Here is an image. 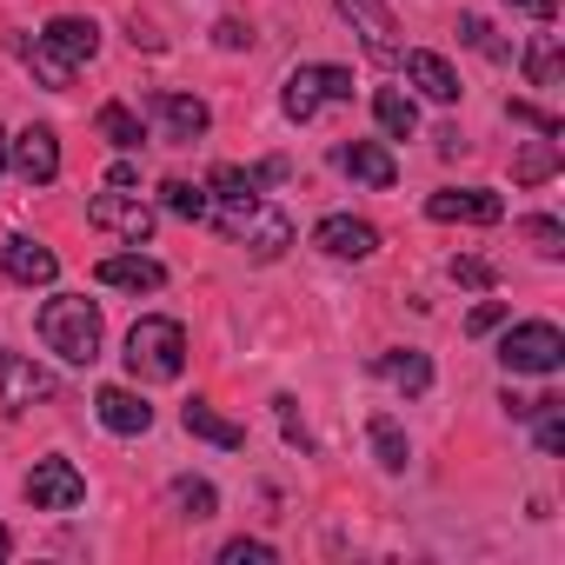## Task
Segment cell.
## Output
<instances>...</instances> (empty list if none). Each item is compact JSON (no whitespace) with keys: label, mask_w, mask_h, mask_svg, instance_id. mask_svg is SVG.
<instances>
[{"label":"cell","mask_w":565,"mask_h":565,"mask_svg":"<svg viewBox=\"0 0 565 565\" xmlns=\"http://www.w3.org/2000/svg\"><path fill=\"white\" fill-rule=\"evenodd\" d=\"M492 279H499V273H492L486 259H472V253H466V259H452V287H472V294H486Z\"/></svg>","instance_id":"e575fe53"},{"label":"cell","mask_w":565,"mask_h":565,"mask_svg":"<svg viewBox=\"0 0 565 565\" xmlns=\"http://www.w3.org/2000/svg\"><path fill=\"white\" fill-rule=\"evenodd\" d=\"M499 366H505V373L552 380V373L565 366V333H558L552 320H519V327H505V340H499Z\"/></svg>","instance_id":"5b68a950"},{"label":"cell","mask_w":565,"mask_h":565,"mask_svg":"<svg viewBox=\"0 0 565 565\" xmlns=\"http://www.w3.org/2000/svg\"><path fill=\"white\" fill-rule=\"evenodd\" d=\"M14 54L28 61V74H34L47 94H67V87H74V67H67L54 47H41V34H34V41H14Z\"/></svg>","instance_id":"603a6c76"},{"label":"cell","mask_w":565,"mask_h":565,"mask_svg":"<svg viewBox=\"0 0 565 565\" xmlns=\"http://www.w3.org/2000/svg\"><path fill=\"white\" fill-rule=\"evenodd\" d=\"M94 279H100V287H114V294H160L167 287V266L147 259V253H107L94 266Z\"/></svg>","instance_id":"5bb4252c"},{"label":"cell","mask_w":565,"mask_h":565,"mask_svg":"<svg viewBox=\"0 0 565 565\" xmlns=\"http://www.w3.org/2000/svg\"><path fill=\"white\" fill-rule=\"evenodd\" d=\"M0 173H8V134H0Z\"/></svg>","instance_id":"b9f144b4"},{"label":"cell","mask_w":565,"mask_h":565,"mask_svg":"<svg viewBox=\"0 0 565 565\" xmlns=\"http://www.w3.org/2000/svg\"><path fill=\"white\" fill-rule=\"evenodd\" d=\"M160 206H167L173 220H206V213H213V200H206L193 180H167V186H160Z\"/></svg>","instance_id":"83f0119b"},{"label":"cell","mask_w":565,"mask_h":565,"mask_svg":"<svg viewBox=\"0 0 565 565\" xmlns=\"http://www.w3.org/2000/svg\"><path fill=\"white\" fill-rule=\"evenodd\" d=\"M0 273H8L14 287H54V279H61V253L28 239V233H14L8 246H0Z\"/></svg>","instance_id":"7c38bea8"},{"label":"cell","mask_w":565,"mask_h":565,"mask_svg":"<svg viewBox=\"0 0 565 565\" xmlns=\"http://www.w3.org/2000/svg\"><path fill=\"white\" fill-rule=\"evenodd\" d=\"M333 100H353V67H333V61H307L287 74V87H279V107H287V120H313L320 107Z\"/></svg>","instance_id":"277c9868"},{"label":"cell","mask_w":565,"mask_h":565,"mask_svg":"<svg viewBox=\"0 0 565 565\" xmlns=\"http://www.w3.org/2000/svg\"><path fill=\"white\" fill-rule=\"evenodd\" d=\"M366 446H373V459H380L386 472H406V459H413L406 426H399L393 413H373V419H366Z\"/></svg>","instance_id":"7402d4cb"},{"label":"cell","mask_w":565,"mask_h":565,"mask_svg":"<svg viewBox=\"0 0 565 565\" xmlns=\"http://www.w3.org/2000/svg\"><path fill=\"white\" fill-rule=\"evenodd\" d=\"M519 233H525V239H532L545 259H558V253H565V226H558L552 213H532V220H519Z\"/></svg>","instance_id":"4dcf8cb0"},{"label":"cell","mask_w":565,"mask_h":565,"mask_svg":"<svg viewBox=\"0 0 565 565\" xmlns=\"http://www.w3.org/2000/svg\"><path fill=\"white\" fill-rule=\"evenodd\" d=\"M147 114L160 120V134L167 140H200L206 127H213V114H206V100H193V94H147Z\"/></svg>","instance_id":"9a60e30c"},{"label":"cell","mask_w":565,"mask_h":565,"mask_svg":"<svg viewBox=\"0 0 565 565\" xmlns=\"http://www.w3.org/2000/svg\"><path fill=\"white\" fill-rule=\"evenodd\" d=\"M41 47H54L67 67H81V61L100 54V21H87V14H54V21L41 28Z\"/></svg>","instance_id":"e0dca14e"},{"label":"cell","mask_w":565,"mask_h":565,"mask_svg":"<svg viewBox=\"0 0 565 565\" xmlns=\"http://www.w3.org/2000/svg\"><path fill=\"white\" fill-rule=\"evenodd\" d=\"M492 327H505V307H499V300H486V307H472V313H466V333H472V340H479V333H492Z\"/></svg>","instance_id":"8d00e7d4"},{"label":"cell","mask_w":565,"mask_h":565,"mask_svg":"<svg viewBox=\"0 0 565 565\" xmlns=\"http://www.w3.org/2000/svg\"><path fill=\"white\" fill-rule=\"evenodd\" d=\"M233 246H246L253 259H279V253H287L294 246V220L287 213H279L273 200H259V193H239V200H220L213 213H206Z\"/></svg>","instance_id":"6da1fadb"},{"label":"cell","mask_w":565,"mask_h":565,"mask_svg":"<svg viewBox=\"0 0 565 565\" xmlns=\"http://www.w3.org/2000/svg\"><path fill=\"white\" fill-rule=\"evenodd\" d=\"M220 558H226V565H273L279 552H273L266 539H226V545H220Z\"/></svg>","instance_id":"836d02e7"},{"label":"cell","mask_w":565,"mask_h":565,"mask_svg":"<svg viewBox=\"0 0 565 565\" xmlns=\"http://www.w3.org/2000/svg\"><path fill=\"white\" fill-rule=\"evenodd\" d=\"M333 160H340V173H353V180H360V186H373V193H386V186L399 180V160H393L380 140H347Z\"/></svg>","instance_id":"d6986e66"},{"label":"cell","mask_w":565,"mask_h":565,"mask_svg":"<svg viewBox=\"0 0 565 565\" xmlns=\"http://www.w3.org/2000/svg\"><path fill=\"white\" fill-rule=\"evenodd\" d=\"M399 67H406V81L426 94V100H439V107H452L466 87H459V74H452V61L446 54H433V47H413V54H399Z\"/></svg>","instance_id":"ac0fdd59"},{"label":"cell","mask_w":565,"mask_h":565,"mask_svg":"<svg viewBox=\"0 0 565 565\" xmlns=\"http://www.w3.org/2000/svg\"><path fill=\"white\" fill-rule=\"evenodd\" d=\"M54 399V373L28 353H0V413H28Z\"/></svg>","instance_id":"ba28073f"},{"label":"cell","mask_w":565,"mask_h":565,"mask_svg":"<svg viewBox=\"0 0 565 565\" xmlns=\"http://www.w3.org/2000/svg\"><path fill=\"white\" fill-rule=\"evenodd\" d=\"M552 173H558V140L539 134V140L512 160V180H519V186H539V180H552Z\"/></svg>","instance_id":"484cf974"},{"label":"cell","mask_w":565,"mask_h":565,"mask_svg":"<svg viewBox=\"0 0 565 565\" xmlns=\"http://www.w3.org/2000/svg\"><path fill=\"white\" fill-rule=\"evenodd\" d=\"M81 499H87V479H81L74 459H34V472H28V505L34 512H74Z\"/></svg>","instance_id":"52a82bcc"},{"label":"cell","mask_w":565,"mask_h":565,"mask_svg":"<svg viewBox=\"0 0 565 565\" xmlns=\"http://www.w3.org/2000/svg\"><path fill=\"white\" fill-rule=\"evenodd\" d=\"M273 406H279V426H287V446H300V452H313V433L300 426V413H294V399H287V393H279Z\"/></svg>","instance_id":"d590c367"},{"label":"cell","mask_w":565,"mask_h":565,"mask_svg":"<svg viewBox=\"0 0 565 565\" xmlns=\"http://www.w3.org/2000/svg\"><path fill=\"white\" fill-rule=\"evenodd\" d=\"M505 8H512V14H532L539 28H552V21H558V0H505Z\"/></svg>","instance_id":"74e56055"},{"label":"cell","mask_w":565,"mask_h":565,"mask_svg":"<svg viewBox=\"0 0 565 565\" xmlns=\"http://www.w3.org/2000/svg\"><path fill=\"white\" fill-rule=\"evenodd\" d=\"M373 120L386 127V140H413V134H419V107H413V94H399V87H380V94H373Z\"/></svg>","instance_id":"cb8c5ba5"},{"label":"cell","mask_w":565,"mask_h":565,"mask_svg":"<svg viewBox=\"0 0 565 565\" xmlns=\"http://www.w3.org/2000/svg\"><path fill=\"white\" fill-rule=\"evenodd\" d=\"M220 200H239V193H259L266 180H259V167H213V180H206Z\"/></svg>","instance_id":"f546056e"},{"label":"cell","mask_w":565,"mask_h":565,"mask_svg":"<svg viewBox=\"0 0 565 565\" xmlns=\"http://www.w3.org/2000/svg\"><path fill=\"white\" fill-rule=\"evenodd\" d=\"M426 213L433 220H459V226H499L505 220V200L492 186H446V193L426 200Z\"/></svg>","instance_id":"8fae6325"},{"label":"cell","mask_w":565,"mask_h":565,"mask_svg":"<svg viewBox=\"0 0 565 565\" xmlns=\"http://www.w3.org/2000/svg\"><path fill=\"white\" fill-rule=\"evenodd\" d=\"M127 373H134V380H147V386L180 380V373H186V327H180V320H167V313L134 320V333H127Z\"/></svg>","instance_id":"3957f363"},{"label":"cell","mask_w":565,"mask_h":565,"mask_svg":"<svg viewBox=\"0 0 565 565\" xmlns=\"http://www.w3.org/2000/svg\"><path fill=\"white\" fill-rule=\"evenodd\" d=\"M213 41L233 54V47H253V28H239V21H220V28H213Z\"/></svg>","instance_id":"f35d334b"},{"label":"cell","mask_w":565,"mask_h":565,"mask_svg":"<svg viewBox=\"0 0 565 565\" xmlns=\"http://www.w3.org/2000/svg\"><path fill=\"white\" fill-rule=\"evenodd\" d=\"M313 246L333 253V259H373L380 253V226L373 220H353V213H327L313 226Z\"/></svg>","instance_id":"4fadbf2b"},{"label":"cell","mask_w":565,"mask_h":565,"mask_svg":"<svg viewBox=\"0 0 565 565\" xmlns=\"http://www.w3.org/2000/svg\"><path fill=\"white\" fill-rule=\"evenodd\" d=\"M340 21L360 34V47H366L380 67H399V41H393L399 28H393V14L380 8V0H340Z\"/></svg>","instance_id":"30bf717a"},{"label":"cell","mask_w":565,"mask_h":565,"mask_svg":"<svg viewBox=\"0 0 565 565\" xmlns=\"http://www.w3.org/2000/svg\"><path fill=\"white\" fill-rule=\"evenodd\" d=\"M373 373H380L393 393H406V399H426V393H433V360H426V353H413V347L380 353V360H373Z\"/></svg>","instance_id":"ffe728a7"},{"label":"cell","mask_w":565,"mask_h":565,"mask_svg":"<svg viewBox=\"0 0 565 565\" xmlns=\"http://www.w3.org/2000/svg\"><path fill=\"white\" fill-rule=\"evenodd\" d=\"M134 180H140V167H134V160H120V167L107 173V186H134Z\"/></svg>","instance_id":"ab89813d"},{"label":"cell","mask_w":565,"mask_h":565,"mask_svg":"<svg viewBox=\"0 0 565 565\" xmlns=\"http://www.w3.org/2000/svg\"><path fill=\"white\" fill-rule=\"evenodd\" d=\"M0 558H14V532L8 525H0Z\"/></svg>","instance_id":"60d3db41"},{"label":"cell","mask_w":565,"mask_h":565,"mask_svg":"<svg viewBox=\"0 0 565 565\" xmlns=\"http://www.w3.org/2000/svg\"><path fill=\"white\" fill-rule=\"evenodd\" d=\"M94 413H100V426H107V433H120V439L153 433V406H147L134 386H100V393H94Z\"/></svg>","instance_id":"2e32d148"},{"label":"cell","mask_w":565,"mask_h":565,"mask_svg":"<svg viewBox=\"0 0 565 565\" xmlns=\"http://www.w3.org/2000/svg\"><path fill=\"white\" fill-rule=\"evenodd\" d=\"M87 226H100V233H114V239H127V246H147V239H153V206L134 200L127 186H114V193H94V200H87Z\"/></svg>","instance_id":"8992f818"},{"label":"cell","mask_w":565,"mask_h":565,"mask_svg":"<svg viewBox=\"0 0 565 565\" xmlns=\"http://www.w3.org/2000/svg\"><path fill=\"white\" fill-rule=\"evenodd\" d=\"M41 347L61 353L67 366H94L100 360V307L87 294H54L41 307Z\"/></svg>","instance_id":"7a4b0ae2"},{"label":"cell","mask_w":565,"mask_h":565,"mask_svg":"<svg viewBox=\"0 0 565 565\" xmlns=\"http://www.w3.org/2000/svg\"><path fill=\"white\" fill-rule=\"evenodd\" d=\"M525 81L532 87H558V34H539L525 47Z\"/></svg>","instance_id":"f1b7e54d"},{"label":"cell","mask_w":565,"mask_h":565,"mask_svg":"<svg viewBox=\"0 0 565 565\" xmlns=\"http://www.w3.org/2000/svg\"><path fill=\"white\" fill-rule=\"evenodd\" d=\"M180 426H186L193 439L220 446V452H239V446H246V426H239V419H226V413H220V406H206V399H186V406H180Z\"/></svg>","instance_id":"44dd1931"},{"label":"cell","mask_w":565,"mask_h":565,"mask_svg":"<svg viewBox=\"0 0 565 565\" xmlns=\"http://www.w3.org/2000/svg\"><path fill=\"white\" fill-rule=\"evenodd\" d=\"M505 120H519V127H539L545 140H558V134H565V120H558V114H545V107H532V100H505Z\"/></svg>","instance_id":"d6a6232c"},{"label":"cell","mask_w":565,"mask_h":565,"mask_svg":"<svg viewBox=\"0 0 565 565\" xmlns=\"http://www.w3.org/2000/svg\"><path fill=\"white\" fill-rule=\"evenodd\" d=\"M173 512H180V519H213V512H220V492H213L206 479L180 472V479H173Z\"/></svg>","instance_id":"4316f807"},{"label":"cell","mask_w":565,"mask_h":565,"mask_svg":"<svg viewBox=\"0 0 565 565\" xmlns=\"http://www.w3.org/2000/svg\"><path fill=\"white\" fill-rule=\"evenodd\" d=\"M94 127H100V140H107V147H120V153H140V147H147L140 114H134V107H120V100H107V107L94 114Z\"/></svg>","instance_id":"d4e9b609"},{"label":"cell","mask_w":565,"mask_h":565,"mask_svg":"<svg viewBox=\"0 0 565 565\" xmlns=\"http://www.w3.org/2000/svg\"><path fill=\"white\" fill-rule=\"evenodd\" d=\"M8 167L28 186H54L61 180V134L54 127H28L21 140H8Z\"/></svg>","instance_id":"9c48e42d"},{"label":"cell","mask_w":565,"mask_h":565,"mask_svg":"<svg viewBox=\"0 0 565 565\" xmlns=\"http://www.w3.org/2000/svg\"><path fill=\"white\" fill-rule=\"evenodd\" d=\"M459 41H466V47H479L486 61H512V47H505V41H492V28H486L479 14H459Z\"/></svg>","instance_id":"1f68e13d"}]
</instances>
